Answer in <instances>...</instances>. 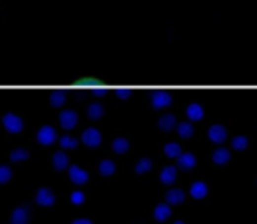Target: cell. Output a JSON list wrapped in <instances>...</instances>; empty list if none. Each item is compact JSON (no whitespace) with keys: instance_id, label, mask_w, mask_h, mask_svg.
I'll use <instances>...</instances> for the list:
<instances>
[{"instance_id":"obj_32","label":"cell","mask_w":257,"mask_h":224,"mask_svg":"<svg viewBox=\"0 0 257 224\" xmlns=\"http://www.w3.org/2000/svg\"><path fill=\"white\" fill-rule=\"evenodd\" d=\"M72 224H93V221L88 219V217H77V219L72 221Z\"/></svg>"},{"instance_id":"obj_18","label":"cell","mask_w":257,"mask_h":224,"mask_svg":"<svg viewBox=\"0 0 257 224\" xmlns=\"http://www.w3.org/2000/svg\"><path fill=\"white\" fill-rule=\"evenodd\" d=\"M110 147L115 154H126V152L130 151V140H128L126 137H115V139L112 140Z\"/></svg>"},{"instance_id":"obj_31","label":"cell","mask_w":257,"mask_h":224,"mask_svg":"<svg viewBox=\"0 0 257 224\" xmlns=\"http://www.w3.org/2000/svg\"><path fill=\"white\" fill-rule=\"evenodd\" d=\"M77 84L81 86V88H93V86H100L102 84V79H96V77H82L77 81Z\"/></svg>"},{"instance_id":"obj_15","label":"cell","mask_w":257,"mask_h":224,"mask_svg":"<svg viewBox=\"0 0 257 224\" xmlns=\"http://www.w3.org/2000/svg\"><path fill=\"white\" fill-rule=\"evenodd\" d=\"M189 193H191V196L194 200H203L208 194V186L203 181H194L191 184V187H189Z\"/></svg>"},{"instance_id":"obj_12","label":"cell","mask_w":257,"mask_h":224,"mask_svg":"<svg viewBox=\"0 0 257 224\" xmlns=\"http://www.w3.org/2000/svg\"><path fill=\"white\" fill-rule=\"evenodd\" d=\"M166 203H170L172 207H177V205H182L185 201V193L179 187H172V189L166 191V196H165Z\"/></svg>"},{"instance_id":"obj_4","label":"cell","mask_w":257,"mask_h":224,"mask_svg":"<svg viewBox=\"0 0 257 224\" xmlns=\"http://www.w3.org/2000/svg\"><path fill=\"white\" fill-rule=\"evenodd\" d=\"M32 221V207L28 203L18 205L11 212L9 217V224H30Z\"/></svg>"},{"instance_id":"obj_3","label":"cell","mask_w":257,"mask_h":224,"mask_svg":"<svg viewBox=\"0 0 257 224\" xmlns=\"http://www.w3.org/2000/svg\"><path fill=\"white\" fill-rule=\"evenodd\" d=\"M34 201L38 207H44V209H51L54 207L58 201V196L51 187H38L34 194Z\"/></svg>"},{"instance_id":"obj_30","label":"cell","mask_w":257,"mask_h":224,"mask_svg":"<svg viewBox=\"0 0 257 224\" xmlns=\"http://www.w3.org/2000/svg\"><path fill=\"white\" fill-rule=\"evenodd\" d=\"M84 201H86V194H84V191H81V189L72 191V194H70V203L75 205V207H81V205L84 203Z\"/></svg>"},{"instance_id":"obj_13","label":"cell","mask_w":257,"mask_h":224,"mask_svg":"<svg viewBox=\"0 0 257 224\" xmlns=\"http://www.w3.org/2000/svg\"><path fill=\"white\" fill-rule=\"evenodd\" d=\"M170 216H172V205L170 203H157L156 209H154V221H157V223H165V221L170 219Z\"/></svg>"},{"instance_id":"obj_1","label":"cell","mask_w":257,"mask_h":224,"mask_svg":"<svg viewBox=\"0 0 257 224\" xmlns=\"http://www.w3.org/2000/svg\"><path fill=\"white\" fill-rule=\"evenodd\" d=\"M0 123L4 126L5 133H9V135H19L25 130L23 117L19 116V114H16V112H5L4 116H2V119H0Z\"/></svg>"},{"instance_id":"obj_5","label":"cell","mask_w":257,"mask_h":224,"mask_svg":"<svg viewBox=\"0 0 257 224\" xmlns=\"http://www.w3.org/2000/svg\"><path fill=\"white\" fill-rule=\"evenodd\" d=\"M102 140H104L102 132L95 126L86 128L84 132H82V135H81V144L88 147V149H95V147H98L102 144Z\"/></svg>"},{"instance_id":"obj_14","label":"cell","mask_w":257,"mask_h":224,"mask_svg":"<svg viewBox=\"0 0 257 224\" xmlns=\"http://www.w3.org/2000/svg\"><path fill=\"white\" fill-rule=\"evenodd\" d=\"M172 104L173 98L170 95H166V93H157L156 97H152V100H150V107L156 109V111H163V109L170 107Z\"/></svg>"},{"instance_id":"obj_25","label":"cell","mask_w":257,"mask_h":224,"mask_svg":"<svg viewBox=\"0 0 257 224\" xmlns=\"http://www.w3.org/2000/svg\"><path fill=\"white\" fill-rule=\"evenodd\" d=\"M177 133L181 139H191L194 135V126L191 124V121H187V123L184 121V123L177 124Z\"/></svg>"},{"instance_id":"obj_34","label":"cell","mask_w":257,"mask_h":224,"mask_svg":"<svg viewBox=\"0 0 257 224\" xmlns=\"http://www.w3.org/2000/svg\"><path fill=\"white\" fill-rule=\"evenodd\" d=\"M256 182H257V179H256Z\"/></svg>"},{"instance_id":"obj_22","label":"cell","mask_w":257,"mask_h":224,"mask_svg":"<svg viewBox=\"0 0 257 224\" xmlns=\"http://www.w3.org/2000/svg\"><path fill=\"white\" fill-rule=\"evenodd\" d=\"M185 116H187L189 121H200L203 119L205 112H203V107L200 104H189L187 109H185Z\"/></svg>"},{"instance_id":"obj_6","label":"cell","mask_w":257,"mask_h":224,"mask_svg":"<svg viewBox=\"0 0 257 224\" xmlns=\"http://www.w3.org/2000/svg\"><path fill=\"white\" fill-rule=\"evenodd\" d=\"M58 123H60V126H62L63 130L70 132V130H73V128L77 126V123H79V114H77L73 109H63V111L60 112V116H58Z\"/></svg>"},{"instance_id":"obj_2","label":"cell","mask_w":257,"mask_h":224,"mask_svg":"<svg viewBox=\"0 0 257 224\" xmlns=\"http://www.w3.org/2000/svg\"><path fill=\"white\" fill-rule=\"evenodd\" d=\"M35 139H37V144L42 147H53L54 144L58 142V132L56 128H53L51 124H44V126H40L37 130V135H35Z\"/></svg>"},{"instance_id":"obj_7","label":"cell","mask_w":257,"mask_h":224,"mask_svg":"<svg viewBox=\"0 0 257 224\" xmlns=\"http://www.w3.org/2000/svg\"><path fill=\"white\" fill-rule=\"evenodd\" d=\"M67 172H69V179L75 186H84L89 181V172L79 165H70Z\"/></svg>"},{"instance_id":"obj_9","label":"cell","mask_w":257,"mask_h":224,"mask_svg":"<svg viewBox=\"0 0 257 224\" xmlns=\"http://www.w3.org/2000/svg\"><path fill=\"white\" fill-rule=\"evenodd\" d=\"M208 139H210V142H214V144L226 142V139H227L226 128H224L222 124H212V126L208 128Z\"/></svg>"},{"instance_id":"obj_16","label":"cell","mask_w":257,"mask_h":224,"mask_svg":"<svg viewBox=\"0 0 257 224\" xmlns=\"http://www.w3.org/2000/svg\"><path fill=\"white\" fill-rule=\"evenodd\" d=\"M30 158V151L25 149V147H16L9 152V161L14 163V165H19V163H25Z\"/></svg>"},{"instance_id":"obj_8","label":"cell","mask_w":257,"mask_h":224,"mask_svg":"<svg viewBox=\"0 0 257 224\" xmlns=\"http://www.w3.org/2000/svg\"><path fill=\"white\" fill-rule=\"evenodd\" d=\"M51 163H53V168H54L56 172H65V170H69L70 159H69V154H67V151H63V149L56 151V152L53 154V159H51Z\"/></svg>"},{"instance_id":"obj_27","label":"cell","mask_w":257,"mask_h":224,"mask_svg":"<svg viewBox=\"0 0 257 224\" xmlns=\"http://www.w3.org/2000/svg\"><path fill=\"white\" fill-rule=\"evenodd\" d=\"M12 177H14V170H12V166L0 163V186H5Z\"/></svg>"},{"instance_id":"obj_10","label":"cell","mask_w":257,"mask_h":224,"mask_svg":"<svg viewBox=\"0 0 257 224\" xmlns=\"http://www.w3.org/2000/svg\"><path fill=\"white\" fill-rule=\"evenodd\" d=\"M96 172H98V175H102V177L109 179V177H112L115 172H117V165H115L112 159L105 158V159H102L98 165H96Z\"/></svg>"},{"instance_id":"obj_21","label":"cell","mask_w":257,"mask_h":224,"mask_svg":"<svg viewBox=\"0 0 257 224\" xmlns=\"http://www.w3.org/2000/svg\"><path fill=\"white\" fill-rule=\"evenodd\" d=\"M231 159V152L227 151L226 147H219V149H215L214 154H212V161L215 163V165H227Z\"/></svg>"},{"instance_id":"obj_29","label":"cell","mask_w":257,"mask_h":224,"mask_svg":"<svg viewBox=\"0 0 257 224\" xmlns=\"http://www.w3.org/2000/svg\"><path fill=\"white\" fill-rule=\"evenodd\" d=\"M231 147H233L234 151H245L247 147H249V139L243 135L234 137V139L231 140Z\"/></svg>"},{"instance_id":"obj_26","label":"cell","mask_w":257,"mask_h":224,"mask_svg":"<svg viewBox=\"0 0 257 224\" xmlns=\"http://www.w3.org/2000/svg\"><path fill=\"white\" fill-rule=\"evenodd\" d=\"M163 151H165V154L168 156V158H179V156L182 154V147L181 144H177V142H168L165 144Z\"/></svg>"},{"instance_id":"obj_17","label":"cell","mask_w":257,"mask_h":224,"mask_svg":"<svg viewBox=\"0 0 257 224\" xmlns=\"http://www.w3.org/2000/svg\"><path fill=\"white\" fill-rule=\"evenodd\" d=\"M79 142L81 140H77L73 135H69V133H65V135H62L60 139H58V144H60V147H62L63 151H75L77 147H79Z\"/></svg>"},{"instance_id":"obj_23","label":"cell","mask_w":257,"mask_h":224,"mask_svg":"<svg viewBox=\"0 0 257 224\" xmlns=\"http://www.w3.org/2000/svg\"><path fill=\"white\" fill-rule=\"evenodd\" d=\"M177 179V168L175 166H163V170L159 172V181L166 186H172Z\"/></svg>"},{"instance_id":"obj_24","label":"cell","mask_w":257,"mask_h":224,"mask_svg":"<svg viewBox=\"0 0 257 224\" xmlns=\"http://www.w3.org/2000/svg\"><path fill=\"white\" fill-rule=\"evenodd\" d=\"M152 166H154V163H152V159L150 158H140L138 159L137 163H135V174L137 175H146V174H149L150 170H152Z\"/></svg>"},{"instance_id":"obj_33","label":"cell","mask_w":257,"mask_h":224,"mask_svg":"<svg viewBox=\"0 0 257 224\" xmlns=\"http://www.w3.org/2000/svg\"><path fill=\"white\" fill-rule=\"evenodd\" d=\"M173 224H185L184 221H177V223H173Z\"/></svg>"},{"instance_id":"obj_19","label":"cell","mask_w":257,"mask_h":224,"mask_svg":"<svg viewBox=\"0 0 257 224\" xmlns=\"http://www.w3.org/2000/svg\"><path fill=\"white\" fill-rule=\"evenodd\" d=\"M104 116H105L104 104H100V102H93V104H89V107H88V117L89 119L91 121H100Z\"/></svg>"},{"instance_id":"obj_11","label":"cell","mask_w":257,"mask_h":224,"mask_svg":"<svg viewBox=\"0 0 257 224\" xmlns=\"http://www.w3.org/2000/svg\"><path fill=\"white\" fill-rule=\"evenodd\" d=\"M196 163H198V159H196V156L192 154V152H182L179 158H177V165H179V168H182V170H194Z\"/></svg>"},{"instance_id":"obj_28","label":"cell","mask_w":257,"mask_h":224,"mask_svg":"<svg viewBox=\"0 0 257 224\" xmlns=\"http://www.w3.org/2000/svg\"><path fill=\"white\" fill-rule=\"evenodd\" d=\"M65 104H67V95H63L62 91H53V95L49 97L51 107H63Z\"/></svg>"},{"instance_id":"obj_20","label":"cell","mask_w":257,"mask_h":224,"mask_svg":"<svg viewBox=\"0 0 257 224\" xmlns=\"http://www.w3.org/2000/svg\"><path fill=\"white\" fill-rule=\"evenodd\" d=\"M157 126H159V130H163V132H172V130H175L177 128V119L173 114H163L161 117H159V121H157Z\"/></svg>"}]
</instances>
